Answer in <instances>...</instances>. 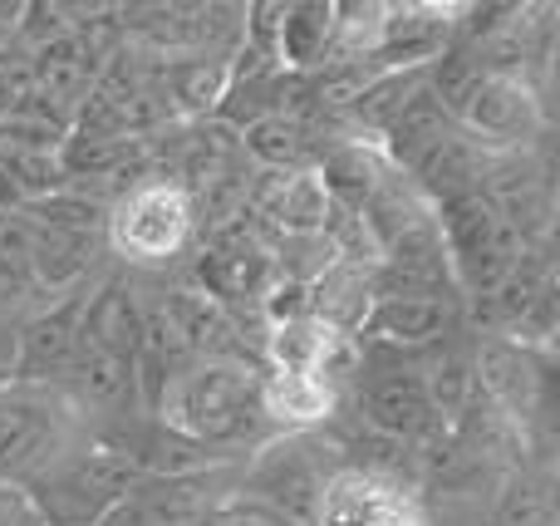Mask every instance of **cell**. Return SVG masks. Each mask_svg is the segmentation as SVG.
Listing matches in <instances>:
<instances>
[{"label":"cell","mask_w":560,"mask_h":526,"mask_svg":"<svg viewBox=\"0 0 560 526\" xmlns=\"http://www.w3.org/2000/svg\"><path fill=\"white\" fill-rule=\"evenodd\" d=\"M266 370L252 360H187L148 404V419L207 463H246L280 433L261 404Z\"/></svg>","instance_id":"6da1fadb"},{"label":"cell","mask_w":560,"mask_h":526,"mask_svg":"<svg viewBox=\"0 0 560 526\" xmlns=\"http://www.w3.org/2000/svg\"><path fill=\"white\" fill-rule=\"evenodd\" d=\"M20 222H25V256H30L35 291L69 295L79 285H89L94 276H104L108 202L65 187L55 197H39V202L20 207Z\"/></svg>","instance_id":"7a4b0ae2"},{"label":"cell","mask_w":560,"mask_h":526,"mask_svg":"<svg viewBox=\"0 0 560 526\" xmlns=\"http://www.w3.org/2000/svg\"><path fill=\"white\" fill-rule=\"evenodd\" d=\"M138 482H143L138 463H128L104 439H84L59 453L45 472H35L15 498L39 526H98L108 512L124 507Z\"/></svg>","instance_id":"3957f363"},{"label":"cell","mask_w":560,"mask_h":526,"mask_svg":"<svg viewBox=\"0 0 560 526\" xmlns=\"http://www.w3.org/2000/svg\"><path fill=\"white\" fill-rule=\"evenodd\" d=\"M84 439H94V419L65 384L0 379V492H20Z\"/></svg>","instance_id":"277c9868"},{"label":"cell","mask_w":560,"mask_h":526,"mask_svg":"<svg viewBox=\"0 0 560 526\" xmlns=\"http://www.w3.org/2000/svg\"><path fill=\"white\" fill-rule=\"evenodd\" d=\"M104 236L118 271H167L173 261L192 256L197 207L173 177H138L108 202Z\"/></svg>","instance_id":"5b68a950"},{"label":"cell","mask_w":560,"mask_h":526,"mask_svg":"<svg viewBox=\"0 0 560 526\" xmlns=\"http://www.w3.org/2000/svg\"><path fill=\"white\" fill-rule=\"evenodd\" d=\"M354 423L369 429L374 439H388L398 448L428 453L443 443V423H438L433 404H428V384L418 370V354H398L384 344H359L354 370Z\"/></svg>","instance_id":"8992f818"},{"label":"cell","mask_w":560,"mask_h":526,"mask_svg":"<svg viewBox=\"0 0 560 526\" xmlns=\"http://www.w3.org/2000/svg\"><path fill=\"white\" fill-rule=\"evenodd\" d=\"M433 226L447 252V266H453V285L463 295V305L487 301L526 252L522 236L492 212V202L482 192H467L433 207Z\"/></svg>","instance_id":"52a82bcc"},{"label":"cell","mask_w":560,"mask_h":526,"mask_svg":"<svg viewBox=\"0 0 560 526\" xmlns=\"http://www.w3.org/2000/svg\"><path fill=\"white\" fill-rule=\"evenodd\" d=\"M335 448L319 433H280L266 448H256L242 463V488L236 498L252 507L271 512V517L290 526H310L315 522V502L325 488L329 468H335Z\"/></svg>","instance_id":"ba28073f"},{"label":"cell","mask_w":560,"mask_h":526,"mask_svg":"<svg viewBox=\"0 0 560 526\" xmlns=\"http://www.w3.org/2000/svg\"><path fill=\"white\" fill-rule=\"evenodd\" d=\"M453 124H457V133L472 148H482L487 157L532 153L546 138V98L532 79L482 69L472 94L457 104Z\"/></svg>","instance_id":"9c48e42d"},{"label":"cell","mask_w":560,"mask_h":526,"mask_svg":"<svg viewBox=\"0 0 560 526\" xmlns=\"http://www.w3.org/2000/svg\"><path fill=\"white\" fill-rule=\"evenodd\" d=\"M310 526H428L423 492L394 472L335 463L325 488H319Z\"/></svg>","instance_id":"30bf717a"},{"label":"cell","mask_w":560,"mask_h":526,"mask_svg":"<svg viewBox=\"0 0 560 526\" xmlns=\"http://www.w3.org/2000/svg\"><path fill=\"white\" fill-rule=\"evenodd\" d=\"M94 281L69 295H55L49 305L30 311L15 325L5 379H20V384H65L69 379V370L79 360V320H84V301L94 291Z\"/></svg>","instance_id":"8fae6325"},{"label":"cell","mask_w":560,"mask_h":526,"mask_svg":"<svg viewBox=\"0 0 560 526\" xmlns=\"http://www.w3.org/2000/svg\"><path fill=\"white\" fill-rule=\"evenodd\" d=\"M457 35V5L443 0H398L378 10L374 39H369V69H428Z\"/></svg>","instance_id":"7c38bea8"},{"label":"cell","mask_w":560,"mask_h":526,"mask_svg":"<svg viewBox=\"0 0 560 526\" xmlns=\"http://www.w3.org/2000/svg\"><path fill=\"white\" fill-rule=\"evenodd\" d=\"M467 305L457 295H369V311L359 320V344H384L398 354L433 350L438 340L467 330Z\"/></svg>","instance_id":"4fadbf2b"},{"label":"cell","mask_w":560,"mask_h":526,"mask_svg":"<svg viewBox=\"0 0 560 526\" xmlns=\"http://www.w3.org/2000/svg\"><path fill=\"white\" fill-rule=\"evenodd\" d=\"M339 45V0H290L280 10L276 65L285 74H315L335 59Z\"/></svg>","instance_id":"5bb4252c"},{"label":"cell","mask_w":560,"mask_h":526,"mask_svg":"<svg viewBox=\"0 0 560 526\" xmlns=\"http://www.w3.org/2000/svg\"><path fill=\"white\" fill-rule=\"evenodd\" d=\"M242 153L246 163H256V173H310L325 153V143H319V128L310 118L280 108V114L246 128Z\"/></svg>","instance_id":"9a60e30c"},{"label":"cell","mask_w":560,"mask_h":526,"mask_svg":"<svg viewBox=\"0 0 560 526\" xmlns=\"http://www.w3.org/2000/svg\"><path fill=\"white\" fill-rule=\"evenodd\" d=\"M482 526H556V492H551V468L526 458L497 482L492 502H487Z\"/></svg>","instance_id":"2e32d148"},{"label":"cell","mask_w":560,"mask_h":526,"mask_svg":"<svg viewBox=\"0 0 560 526\" xmlns=\"http://www.w3.org/2000/svg\"><path fill=\"white\" fill-rule=\"evenodd\" d=\"M69 128H74V118H69L65 108H55L49 98H39V94L25 89V98L0 118V148H20V153H59L65 138H69Z\"/></svg>","instance_id":"e0dca14e"},{"label":"cell","mask_w":560,"mask_h":526,"mask_svg":"<svg viewBox=\"0 0 560 526\" xmlns=\"http://www.w3.org/2000/svg\"><path fill=\"white\" fill-rule=\"evenodd\" d=\"M25 89H30V55L25 49H5L0 55V118L25 98Z\"/></svg>","instance_id":"ac0fdd59"},{"label":"cell","mask_w":560,"mask_h":526,"mask_svg":"<svg viewBox=\"0 0 560 526\" xmlns=\"http://www.w3.org/2000/svg\"><path fill=\"white\" fill-rule=\"evenodd\" d=\"M20 15H25V0H0V55H5V49H15Z\"/></svg>","instance_id":"d6986e66"}]
</instances>
